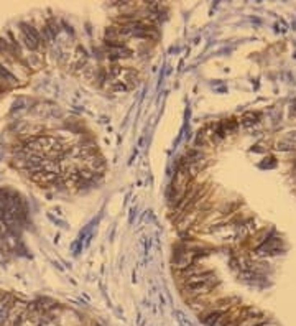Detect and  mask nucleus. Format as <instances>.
<instances>
[{
  "instance_id": "obj_1",
  "label": "nucleus",
  "mask_w": 296,
  "mask_h": 326,
  "mask_svg": "<svg viewBox=\"0 0 296 326\" xmlns=\"http://www.w3.org/2000/svg\"><path fill=\"white\" fill-rule=\"evenodd\" d=\"M219 287L217 275H214L209 270H204L201 274L191 275V277L185 279V285H183V292L188 295V302L193 298L204 297L214 293V290Z\"/></svg>"
},
{
  "instance_id": "obj_2",
  "label": "nucleus",
  "mask_w": 296,
  "mask_h": 326,
  "mask_svg": "<svg viewBox=\"0 0 296 326\" xmlns=\"http://www.w3.org/2000/svg\"><path fill=\"white\" fill-rule=\"evenodd\" d=\"M20 33H22V41L31 51L38 49L41 46V35L35 27H31L30 23H20Z\"/></svg>"
},
{
  "instance_id": "obj_3",
  "label": "nucleus",
  "mask_w": 296,
  "mask_h": 326,
  "mask_svg": "<svg viewBox=\"0 0 296 326\" xmlns=\"http://www.w3.org/2000/svg\"><path fill=\"white\" fill-rule=\"evenodd\" d=\"M15 300L12 295H0V326H5L9 323L10 311L14 308Z\"/></svg>"
},
{
  "instance_id": "obj_4",
  "label": "nucleus",
  "mask_w": 296,
  "mask_h": 326,
  "mask_svg": "<svg viewBox=\"0 0 296 326\" xmlns=\"http://www.w3.org/2000/svg\"><path fill=\"white\" fill-rule=\"evenodd\" d=\"M107 53H109V56L112 60H121V58H129V56L132 55L130 49L122 45V46H109V49H107Z\"/></svg>"
},
{
  "instance_id": "obj_5",
  "label": "nucleus",
  "mask_w": 296,
  "mask_h": 326,
  "mask_svg": "<svg viewBox=\"0 0 296 326\" xmlns=\"http://www.w3.org/2000/svg\"><path fill=\"white\" fill-rule=\"evenodd\" d=\"M0 78H2V79H9V81H14V76H12V74H10L7 70H5V68H4L2 65H0Z\"/></svg>"
}]
</instances>
